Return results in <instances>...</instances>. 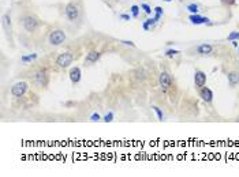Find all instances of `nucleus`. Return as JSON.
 Instances as JSON below:
<instances>
[{
	"label": "nucleus",
	"instance_id": "f8f14e48",
	"mask_svg": "<svg viewBox=\"0 0 239 177\" xmlns=\"http://www.w3.org/2000/svg\"><path fill=\"white\" fill-rule=\"evenodd\" d=\"M200 97L202 98L205 102H212L213 100V91L210 90L209 87H201L200 88Z\"/></svg>",
	"mask_w": 239,
	"mask_h": 177
},
{
	"label": "nucleus",
	"instance_id": "5701e85b",
	"mask_svg": "<svg viewBox=\"0 0 239 177\" xmlns=\"http://www.w3.org/2000/svg\"><path fill=\"white\" fill-rule=\"evenodd\" d=\"M141 10H143V12H145V14H148V15H150L152 14V7L149 4H146V3H142L141 4Z\"/></svg>",
	"mask_w": 239,
	"mask_h": 177
},
{
	"label": "nucleus",
	"instance_id": "393cba45",
	"mask_svg": "<svg viewBox=\"0 0 239 177\" xmlns=\"http://www.w3.org/2000/svg\"><path fill=\"white\" fill-rule=\"evenodd\" d=\"M100 120H103V117H101L97 112H94V113H92V115H90V121L96 123V121H100Z\"/></svg>",
	"mask_w": 239,
	"mask_h": 177
},
{
	"label": "nucleus",
	"instance_id": "423d86ee",
	"mask_svg": "<svg viewBox=\"0 0 239 177\" xmlns=\"http://www.w3.org/2000/svg\"><path fill=\"white\" fill-rule=\"evenodd\" d=\"M64 14H66V18L71 22H75L78 19L79 17V8L78 6L74 4V3H68L64 8Z\"/></svg>",
	"mask_w": 239,
	"mask_h": 177
},
{
	"label": "nucleus",
	"instance_id": "39448f33",
	"mask_svg": "<svg viewBox=\"0 0 239 177\" xmlns=\"http://www.w3.org/2000/svg\"><path fill=\"white\" fill-rule=\"evenodd\" d=\"M27 87H29V85L23 81L14 83L12 85V87H11L12 97H15V98H21V97H23L25 94H26V91H27Z\"/></svg>",
	"mask_w": 239,
	"mask_h": 177
},
{
	"label": "nucleus",
	"instance_id": "9d476101",
	"mask_svg": "<svg viewBox=\"0 0 239 177\" xmlns=\"http://www.w3.org/2000/svg\"><path fill=\"white\" fill-rule=\"evenodd\" d=\"M101 57V53L98 52V50H89L88 53H86V57H85V64H93V63L98 61Z\"/></svg>",
	"mask_w": 239,
	"mask_h": 177
},
{
	"label": "nucleus",
	"instance_id": "ddd939ff",
	"mask_svg": "<svg viewBox=\"0 0 239 177\" xmlns=\"http://www.w3.org/2000/svg\"><path fill=\"white\" fill-rule=\"evenodd\" d=\"M196 50H197V53H198V55L205 56V55H209V53H212L213 46L210 45V44H200V45L196 48Z\"/></svg>",
	"mask_w": 239,
	"mask_h": 177
},
{
	"label": "nucleus",
	"instance_id": "4be33fe9",
	"mask_svg": "<svg viewBox=\"0 0 239 177\" xmlns=\"http://www.w3.org/2000/svg\"><path fill=\"white\" fill-rule=\"evenodd\" d=\"M113 119H115L113 112H108L105 116H103V121L104 123H111V121H113Z\"/></svg>",
	"mask_w": 239,
	"mask_h": 177
},
{
	"label": "nucleus",
	"instance_id": "0eeeda50",
	"mask_svg": "<svg viewBox=\"0 0 239 177\" xmlns=\"http://www.w3.org/2000/svg\"><path fill=\"white\" fill-rule=\"evenodd\" d=\"M159 85L161 86L163 90H167L172 86V79H171V75L168 74L167 71H163L159 77Z\"/></svg>",
	"mask_w": 239,
	"mask_h": 177
},
{
	"label": "nucleus",
	"instance_id": "dca6fc26",
	"mask_svg": "<svg viewBox=\"0 0 239 177\" xmlns=\"http://www.w3.org/2000/svg\"><path fill=\"white\" fill-rule=\"evenodd\" d=\"M156 23H157V21L155 19V17H153V18H148V19L142 23V29L145 31H149V30H150V27H153Z\"/></svg>",
	"mask_w": 239,
	"mask_h": 177
},
{
	"label": "nucleus",
	"instance_id": "20e7f679",
	"mask_svg": "<svg viewBox=\"0 0 239 177\" xmlns=\"http://www.w3.org/2000/svg\"><path fill=\"white\" fill-rule=\"evenodd\" d=\"M22 26H23V29L29 31V33H33V31H36L38 29V26H40V22L36 17H31V15H27V17L23 18V21H22Z\"/></svg>",
	"mask_w": 239,
	"mask_h": 177
},
{
	"label": "nucleus",
	"instance_id": "473e14b6",
	"mask_svg": "<svg viewBox=\"0 0 239 177\" xmlns=\"http://www.w3.org/2000/svg\"><path fill=\"white\" fill-rule=\"evenodd\" d=\"M238 53H239V44H238Z\"/></svg>",
	"mask_w": 239,
	"mask_h": 177
},
{
	"label": "nucleus",
	"instance_id": "c756f323",
	"mask_svg": "<svg viewBox=\"0 0 239 177\" xmlns=\"http://www.w3.org/2000/svg\"><path fill=\"white\" fill-rule=\"evenodd\" d=\"M153 11H155V14H159V15H163V14H164V10H163V8L160 7V6L155 7V10H153Z\"/></svg>",
	"mask_w": 239,
	"mask_h": 177
},
{
	"label": "nucleus",
	"instance_id": "bb28decb",
	"mask_svg": "<svg viewBox=\"0 0 239 177\" xmlns=\"http://www.w3.org/2000/svg\"><path fill=\"white\" fill-rule=\"evenodd\" d=\"M137 78L143 81V79H145V71H143V69H138V71H137Z\"/></svg>",
	"mask_w": 239,
	"mask_h": 177
},
{
	"label": "nucleus",
	"instance_id": "aec40b11",
	"mask_svg": "<svg viewBox=\"0 0 239 177\" xmlns=\"http://www.w3.org/2000/svg\"><path fill=\"white\" fill-rule=\"evenodd\" d=\"M152 109L156 112V115H157V119L160 120V121H163V120H164V113H163V110L159 108V106H155V105L152 106Z\"/></svg>",
	"mask_w": 239,
	"mask_h": 177
},
{
	"label": "nucleus",
	"instance_id": "c85d7f7f",
	"mask_svg": "<svg viewBox=\"0 0 239 177\" xmlns=\"http://www.w3.org/2000/svg\"><path fill=\"white\" fill-rule=\"evenodd\" d=\"M221 3H223V4H225V6H235V4H237L235 0H221Z\"/></svg>",
	"mask_w": 239,
	"mask_h": 177
},
{
	"label": "nucleus",
	"instance_id": "9b49d317",
	"mask_svg": "<svg viewBox=\"0 0 239 177\" xmlns=\"http://www.w3.org/2000/svg\"><path fill=\"white\" fill-rule=\"evenodd\" d=\"M81 78H82V72H81V68L79 67H72L70 69V81H71L72 85H76L81 82Z\"/></svg>",
	"mask_w": 239,
	"mask_h": 177
},
{
	"label": "nucleus",
	"instance_id": "b1692460",
	"mask_svg": "<svg viewBox=\"0 0 239 177\" xmlns=\"http://www.w3.org/2000/svg\"><path fill=\"white\" fill-rule=\"evenodd\" d=\"M3 22H4V25L8 27L10 30H11V18H10L8 14H6L4 17H3Z\"/></svg>",
	"mask_w": 239,
	"mask_h": 177
},
{
	"label": "nucleus",
	"instance_id": "f257e3e1",
	"mask_svg": "<svg viewBox=\"0 0 239 177\" xmlns=\"http://www.w3.org/2000/svg\"><path fill=\"white\" fill-rule=\"evenodd\" d=\"M34 83L40 87H47L49 83V75H48L45 68H40L34 74Z\"/></svg>",
	"mask_w": 239,
	"mask_h": 177
},
{
	"label": "nucleus",
	"instance_id": "2f4dec72",
	"mask_svg": "<svg viewBox=\"0 0 239 177\" xmlns=\"http://www.w3.org/2000/svg\"><path fill=\"white\" fill-rule=\"evenodd\" d=\"M163 2H165V3H171L172 0H163Z\"/></svg>",
	"mask_w": 239,
	"mask_h": 177
},
{
	"label": "nucleus",
	"instance_id": "6e6552de",
	"mask_svg": "<svg viewBox=\"0 0 239 177\" xmlns=\"http://www.w3.org/2000/svg\"><path fill=\"white\" fill-rule=\"evenodd\" d=\"M189 21L193 25H197V26H200V25H209L210 23V22H209L210 19L208 17H201L200 14H190Z\"/></svg>",
	"mask_w": 239,
	"mask_h": 177
},
{
	"label": "nucleus",
	"instance_id": "2eb2a0df",
	"mask_svg": "<svg viewBox=\"0 0 239 177\" xmlns=\"http://www.w3.org/2000/svg\"><path fill=\"white\" fill-rule=\"evenodd\" d=\"M227 78H228L229 86H235V85L239 83V74L238 72H229L227 75Z\"/></svg>",
	"mask_w": 239,
	"mask_h": 177
},
{
	"label": "nucleus",
	"instance_id": "4468645a",
	"mask_svg": "<svg viewBox=\"0 0 239 177\" xmlns=\"http://www.w3.org/2000/svg\"><path fill=\"white\" fill-rule=\"evenodd\" d=\"M37 59H38V53H29V55L21 56V61L23 63V64L31 63V61H34V60H37Z\"/></svg>",
	"mask_w": 239,
	"mask_h": 177
},
{
	"label": "nucleus",
	"instance_id": "a211bd4d",
	"mask_svg": "<svg viewBox=\"0 0 239 177\" xmlns=\"http://www.w3.org/2000/svg\"><path fill=\"white\" fill-rule=\"evenodd\" d=\"M139 10H141V7H139V6H137V4H134V6H131V7H130V12H131L133 18H138Z\"/></svg>",
	"mask_w": 239,
	"mask_h": 177
},
{
	"label": "nucleus",
	"instance_id": "6ab92c4d",
	"mask_svg": "<svg viewBox=\"0 0 239 177\" xmlns=\"http://www.w3.org/2000/svg\"><path fill=\"white\" fill-rule=\"evenodd\" d=\"M179 50H178V49H174V48H170V49H167V50H165V56H167V57H175V56H176V55H179Z\"/></svg>",
	"mask_w": 239,
	"mask_h": 177
},
{
	"label": "nucleus",
	"instance_id": "a878e982",
	"mask_svg": "<svg viewBox=\"0 0 239 177\" xmlns=\"http://www.w3.org/2000/svg\"><path fill=\"white\" fill-rule=\"evenodd\" d=\"M119 19L123 21V22H129V21H131V17H130L129 14H120L119 15Z\"/></svg>",
	"mask_w": 239,
	"mask_h": 177
},
{
	"label": "nucleus",
	"instance_id": "412c9836",
	"mask_svg": "<svg viewBox=\"0 0 239 177\" xmlns=\"http://www.w3.org/2000/svg\"><path fill=\"white\" fill-rule=\"evenodd\" d=\"M227 40L228 41H239V31H237V30L231 31V33L228 34Z\"/></svg>",
	"mask_w": 239,
	"mask_h": 177
},
{
	"label": "nucleus",
	"instance_id": "1a4fd4ad",
	"mask_svg": "<svg viewBox=\"0 0 239 177\" xmlns=\"http://www.w3.org/2000/svg\"><path fill=\"white\" fill-rule=\"evenodd\" d=\"M194 83H196V86L201 88L205 86L206 83V74L204 71H196L194 72Z\"/></svg>",
	"mask_w": 239,
	"mask_h": 177
},
{
	"label": "nucleus",
	"instance_id": "f03ea898",
	"mask_svg": "<svg viewBox=\"0 0 239 177\" xmlns=\"http://www.w3.org/2000/svg\"><path fill=\"white\" fill-rule=\"evenodd\" d=\"M74 61V55L71 52H63L56 57V64L60 68H67Z\"/></svg>",
	"mask_w": 239,
	"mask_h": 177
},
{
	"label": "nucleus",
	"instance_id": "7c9ffc66",
	"mask_svg": "<svg viewBox=\"0 0 239 177\" xmlns=\"http://www.w3.org/2000/svg\"><path fill=\"white\" fill-rule=\"evenodd\" d=\"M232 42V45L235 46V48H238V44H239V41H231Z\"/></svg>",
	"mask_w": 239,
	"mask_h": 177
},
{
	"label": "nucleus",
	"instance_id": "cd10ccee",
	"mask_svg": "<svg viewBox=\"0 0 239 177\" xmlns=\"http://www.w3.org/2000/svg\"><path fill=\"white\" fill-rule=\"evenodd\" d=\"M120 42H122L123 45H129V46H131V48H135V44H134L133 41H129V40H122Z\"/></svg>",
	"mask_w": 239,
	"mask_h": 177
},
{
	"label": "nucleus",
	"instance_id": "7ed1b4c3",
	"mask_svg": "<svg viewBox=\"0 0 239 177\" xmlns=\"http://www.w3.org/2000/svg\"><path fill=\"white\" fill-rule=\"evenodd\" d=\"M48 41H49V44H51L52 46H59V45H62V44L66 41V33H64L63 30H60V29L53 30L52 33L49 34V38H48Z\"/></svg>",
	"mask_w": 239,
	"mask_h": 177
},
{
	"label": "nucleus",
	"instance_id": "f3484780",
	"mask_svg": "<svg viewBox=\"0 0 239 177\" xmlns=\"http://www.w3.org/2000/svg\"><path fill=\"white\" fill-rule=\"evenodd\" d=\"M186 10L189 11L190 14H198L200 7H198V4H196V3H190V4L186 6Z\"/></svg>",
	"mask_w": 239,
	"mask_h": 177
},
{
	"label": "nucleus",
	"instance_id": "72a5a7b5",
	"mask_svg": "<svg viewBox=\"0 0 239 177\" xmlns=\"http://www.w3.org/2000/svg\"><path fill=\"white\" fill-rule=\"evenodd\" d=\"M179 2H182V0H179Z\"/></svg>",
	"mask_w": 239,
	"mask_h": 177
}]
</instances>
